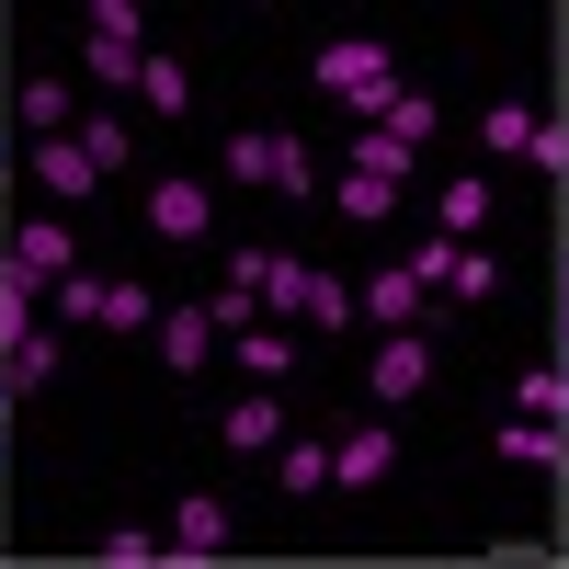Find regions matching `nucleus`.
I'll use <instances>...</instances> for the list:
<instances>
[{"label":"nucleus","instance_id":"nucleus-1","mask_svg":"<svg viewBox=\"0 0 569 569\" xmlns=\"http://www.w3.org/2000/svg\"><path fill=\"white\" fill-rule=\"evenodd\" d=\"M308 80L330 91V103H376V91L399 80V58H388V34H365V23H342V34H319V58H308Z\"/></svg>","mask_w":569,"mask_h":569},{"label":"nucleus","instance_id":"nucleus-2","mask_svg":"<svg viewBox=\"0 0 569 569\" xmlns=\"http://www.w3.org/2000/svg\"><path fill=\"white\" fill-rule=\"evenodd\" d=\"M410 284H445L456 308H490V297H501V262H490L479 240H445V228H421V240H410Z\"/></svg>","mask_w":569,"mask_h":569},{"label":"nucleus","instance_id":"nucleus-3","mask_svg":"<svg viewBox=\"0 0 569 569\" xmlns=\"http://www.w3.org/2000/svg\"><path fill=\"white\" fill-rule=\"evenodd\" d=\"M217 171H228V182H273V194H319V160L297 149V137H273V126H240V137L217 149Z\"/></svg>","mask_w":569,"mask_h":569},{"label":"nucleus","instance_id":"nucleus-4","mask_svg":"<svg viewBox=\"0 0 569 569\" xmlns=\"http://www.w3.org/2000/svg\"><path fill=\"white\" fill-rule=\"evenodd\" d=\"M228 284H251L262 308H284V319H297V297H308V251H273V240H228Z\"/></svg>","mask_w":569,"mask_h":569},{"label":"nucleus","instance_id":"nucleus-5","mask_svg":"<svg viewBox=\"0 0 569 569\" xmlns=\"http://www.w3.org/2000/svg\"><path fill=\"white\" fill-rule=\"evenodd\" d=\"M353 319H376V330H433V284H410V262H376L353 284Z\"/></svg>","mask_w":569,"mask_h":569},{"label":"nucleus","instance_id":"nucleus-6","mask_svg":"<svg viewBox=\"0 0 569 569\" xmlns=\"http://www.w3.org/2000/svg\"><path fill=\"white\" fill-rule=\"evenodd\" d=\"M433 388V330H376V410H410Z\"/></svg>","mask_w":569,"mask_h":569},{"label":"nucleus","instance_id":"nucleus-7","mask_svg":"<svg viewBox=\"0 0 569 569\" xmlns=\"http://www.w3.org/2000/svg\"><path fill=\"white\" fill-rule=\"evenodd\" d=\"M388 467H399V433H388V421H342V433H330V490H376V479H388Z\"/></svg>","mask_w":569,"mask_h":569},{"label":"nucleus","instance_id":"nucleus-8","mask_svg":"<svg viewBox=\"0 0 569 569\" xmlns=\"http://www.w3.org/2000/svg\"><path fill=\"white\" fill-rule=\"evenodd\" d=\"M284 433H297V421H284V399L262 388V376H251V388H240V399L217 410V445H228V456H273Z\"/></svg>","mask_w":569,"mask_h":569},{"label":"nucleus","instance_id":"nucleus-9","mask_svg":"<svg viewBox=\"0 0 569 569\" xmlns=\"http://www.w3.org/2000/svg\"><path fill=\"white\" fill-rule=\"evenodd\" d=\"M160 536H171V558H217L228 536H240V512H228L217 490H182V501L160 512Z\"/></svg>","mask_w":569,"mask_h":569},{"label":"nucleus","instance_id":"nucleus-10","mask_svg":"<svg viewBox=\"0 0 569 569\" xmlns=\"http://www.w3.org/2000/svg\"><path fill=\"white\" fill-rule=\"evenodd\" d=\"M34 194L46 206H80V194H103V171H91V149H80V137H34Z\"/></svg>","mask_w":569,"mask_h":569},{"label":"nucleus","instance_id":"nucleus-11","mask_svg":"<svg viewBox=\"0 0 569 569\" xmlns=\"http://www.w3.org/2000/svg\"><path fill=\"white\" fill-rule=\"evenodd\" d=\"M353 126H388L399 149H433V126H445V103H433V91H421V80H388V91H376V103H365Z\"/></svg>","mask_w":569,"mask_h":569},{"label":"nucleus","instance_id":"nucleus-12","mask_svg":"<svg viewBox=\"0 0 569 569\" xmlns=\"http://www.w3.org/2000/svg\"><path fill=\"white\" fill-rule=\"evenodd\" d=\"M149 228H160V240H206V228H217V194H206L194 171H171V182H149Z\"/></svg>","mask_w":569,"mask_h":569},{"label":"nucleus","instance_id":"nucleus-13","mask_svg":"<svg viewBox=\"0 0 569 569\" xmlns=\"http://www.w3.org/2000/svg\"><path fill=\"white\" fill-rule=\"evenodd\" d=\"M0 251H12L23 273H46V284H58V273H80V240H69V217H58V206H46V217H23Z\"/></svg>","mask_w":569,"mask_h":569},{"label":"nucleus","instance_id":"nucleus-14","mask_svg":"<svg viewBox=\"0 0 569 569\" xmlns=\"http://www.w3.org/2000/svg\"><path fill=\"white\" fill-rule=\"evenodd\" d=\"M149 342H160V365H182V376H194V365L228 342V330H217L206 308H160V319H149Z\"/></svg>","mask_w":569,"mask_h":569},{"label":"nucleus","instance_id":"nucleus-15","mask_svg":"<svg viewBox=\"0 0 569 569\" xmlns=\"http://www.w3.org/2000/svg\"><path fill=\"white\" fill-rule=\"evenodd\" d=\"M273 490H284V501H319V490H330V433H284V445H273Z\"/></svg>","mask_w":569,"mask_h":569},{"label":"nucleus","instance_id":"nucleus-16","mask_svg":"<svg viewBox=\"0 0 569 569\" xmlns=\"http://www.w3.org/2000/svg\"><path fill=\"white\" fill-rule=\"evenodd\" d=\"M342 171H353V182H388V194H399V182L421 171V149H399L388 126H353V149H342Z\"/></svg>","mask_w":569,"mask_h":569},{"label":"nucleus","instance_id":"nucleus-17","mask_svg":"<svg viewBox=\"0 0 569 569\" xmlns=\"http://www.w3.org/2000/svg\"><path fill=\"white\" fill-rule=\"evenodd\" d=\"M126 103H149V114H194V69L171 58V46H149V58H137V91Z\"/></svg>","mask_w":569,"mask_h":569},{"label":"nucleus","instance_id":"nucleus-18","mask_svg":"<svg viewBox=\"0 0 569 569\" xmlns=\"http://www.w3.org/2000/svg\"><path fill=\"white\" fill-rule=\"evenodd\" d=\"M12 114H23V126H34V137H69V126H80V91H69V80H58V69H34V80H23V91H12Z\"/></svg>","mask_w":569,"mask_h":569},{"label":"nucleus","instance_id":"nucleus-19","mask_svg":"<svg viewBox=\"0 0 569 569\" xmlns=\"http://www.w3.org/2000/svg\"><path fill=\"white\" fill-rule=\"evenodd\" d=\"M69 137H80V149H91V171H103V182H114V171L137 160V126H126L114 103H80V126H69Z\"/></svg>","mask_w":569,"mask_h":569},{"label":"nucleus","instance_id":"nucleus-20","mask_svg":"<svg viewBox=\"0 0 569 569\" xmlns=\"http://www.w3.org/2000/svg\"><path fill=\"white\" fill-rule=\"evenodd\" d=\"M34 308H46V273H23L12 251H0V353H12L23 330H34Z\"/></svg>","mask_w":569,"mask_h":569},{"label":"nucleus","instance_id":"nucleus-21","mask_svg":"<svg viewBox=\"0 0 569 569\" xmlns=\"http://www.w3.org/2000/svg\"><path fill=\"white\" fill-rule=\"evenodd\" d=\"M58 353H69V342H58V330H23V342H12V353H0V388H12V399H34V388H46V376H58Z\"/></svg>","mask_w":569,"mask_h":569},{"label":"nucleus","instance_id":"nucleus-22","mask_svg":"<svg viewBox=\"0 0 569 569\" xmlns=\"http://www.w3.org/2000/svg\"><path fill=\"white\" fill-rule=\"evenodd\" d=\"M433 228H445V240H479V228H490V182H479V171H456L445 194H433Z\"/></svg>","mask_w":569,"mask_h":569},{"label":"nucleus","instance_id":"nucleus-23","mask_svg":"<svg viewBox=\"0 0 569 569\" xmlns=\"http://www.w3.org/2000/svg\"><path fill=\"white\" fill-rule=\"evenodd\" d=\"M137 58H149V46H126V34H91V23H80V69L103 80V103H114V91H137Z\"/></svg>","mask_w":569,"mask_h":569},{"label":"nucleus","instance_id":"nucleus-24","mask_svg":"<svg viewBox=\"0 0 569 569\" xmlns=\"http://www.w3.org/2000/svg\"><path fill=\"white\" fill-rule=\"evenodd\" d=\"M228 353H240V376H262V388H273V376H297V342H284L273 319H251V330H228Z\"/></svg>","mask_w":569,"mask_h":569},{"label":"nucleus","instance_id":"nucleus-25","mask_svg":"<svg viewBox=\"0 0 569 569\" xmlns=\"http://www.w3.org/2000/svg\"><path fill=\"white\" fill-rule=\"evenodd\" d=\"M501 456L512 467H569V421H525V410H512L501 421Z\"/></svg>","mask_w":569,"mask_h":569},{"label":"nucleus","instance_id":"nucleus-26","mask_svg":"<svg viewBox=\"0 0 569 569\" xmlns=\"http://www.w3.org/2000/svg\"><path fill=\"white\" fill-rule=\"evenodd\" d=\"M297 319H308V330H353V273H319V262H308V297H297Z\"/></svg>","mask_w":569,"mask_h":569},{"label":"nucleus","instance_id":"nucleus-27","mask_svg":"<svg viewBox=\"0 0 569 569\" xmlns=\"http://www.w3.org/2000/svg\"><path fill=\"white\" fill-rule=\"evenodd\" d=\"M512 410H525V421H569V376H558V365L512 376Z\"/></svg>","mask_w":569,"mask_h":569},{"label":"nucleus","instance_id":"nucleus-28","mask_svg":"<svg viewBox=\"0 0 569 569\" xmlns=\"http://www.w3.org/2000/svg\"><path fill=\"white\" fill-rule=\"evenodd\" d=\"M160 558H171L160 525H114V536H103V569H160Z\"/></svg>","mask_w":569,"mask_h":569},{"label":"nucleus","instance_id":"nucleus-29","mask_svg":"<svg viewBox=\"0 0 569 569\" xmlns=\"http://www.w3.org/2000/svg\"><path fill=\"white\" fill-rule=\"evenodd\" d=\"M399 194H388V182H353V171H330V217H353V228H376V217H388Z\"/></svg>","mask_w":569,"mask_h":569},{"label":"nucleus","instance_id":"nucleus-30","mask_svg":"<svg viewBox=\"0 0 569 569\" xmlns=\"http://www.w3.org/2000/svg\"><path fill=\"white\" fill-rule=\"evenodd\" d=\"M46 297H58V319H69V330H91V319H103V273L80 262V273H58V284H46Z\"/></svg>","mask_w":569,"mask_h":569},{"label":"nucleus","instance_id":"nucleus-31","mask_svg":"<svg viewBox=\"0 0 569 569\" xmlns=\"http://www.w3.org/2000/svg\"><path fill=\"white\" fill-rule=\"evenodd\" d=\"M479 137H490V160H525V149H536V114H525V103H490Z\"/></svg>","mask_w":569,"mask_h":569},{"label":"nucleus","instance_id":"nucleus-32","mask_svg":"<svg viewBox=\"0 0 569 569\" xmlns=\"http://www.w3.org/2000/svg\"><path fill=\"white\" fill-rule=\"evenodd\" d=\"M149 319H160V297H149V284L103 273V330H149Z\"/></svg>","mask_w":569,"mask_h":569},{"label":"nucleus","instance_id":"nucleus-33","mask_svg":"<svg viewBox=\"0 0 569 569\" xmlns=\"http://www.w3.org/2000/svg\"><path fill=\"white\" fill-rule=\"evenodd\" d=\"M80 23H91V34H126V46H149V12H137V0H91Z\"/></svg>","mask_w":569,"mask_h":569},{"label":"nucleus","instance_id":"nucleus-34","mask_svg":"<svg viewBox=\"0 0 569 569\" xmlns=\"http://www.w3.org/2000/svg\"><path fill=\"white\" fill-rule=\"evenodd\" d=\"M206 319H217V330H251V319H262V297H251V284H217Z\"/></svg>","mask_w":569,"mask_h":569},{"label":"nucleus","instance_id":"nucleus-35","mask_svg":"<svg viewBox=\"0 0 569 569\" xmlns=\"http://www.w3.org/2000/svg\"><path fill=\"white\" fill-rule=\"evenodd\" d=\"M558 330H569V297H558Z\"/></svg>","mask_w":569,"mask_h":569}]
</instances>
